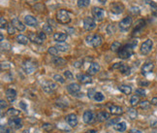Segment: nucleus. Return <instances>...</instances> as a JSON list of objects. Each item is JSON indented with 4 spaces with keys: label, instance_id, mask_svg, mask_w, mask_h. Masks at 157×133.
Listing matches in <instances>:
<instances>
[{
    "label": "nucleus",
    "instance_id": "nucleus-49",
    "mask_svg": "<svg viewBox=\"0 0 157 133\" xmlns=\"http://www.w3.org/2000/svg\"><path fill=\"white\" fill-rule=\"evenodd\" d=\"M95 90L93 88L91 89H88V92H87V96L89 98H94V96H95Z\"/></svg>",
    "mask_w": 157,
    "mask_h": 133
},
{
    "label": "nucleus",
    "instance_id": "nucleus-23",
    "mask_svg": "<svg viewBox=\"0 0 157 133\" xmlns=\"http://www.w3.org/2000/svg\"><path fill=\"white\" fill-rule=\"evenodd\" d=\"M25 25H27L29 26H36L38 23L36 18H34L33 16H25Z\"/></svg>",
    "mask_w": 157,
    "mask_h": 133
},
{
    "label": "nucleus",
    "instance_id": "nucleus-43",
    "mask_svg": "<svg viewBox=\"0 0 157 133\" xmlns=\"http://www.w3.org/2000/svg\"><path fill=\"white\" fill-rule=\"evenodd\" d=\"M94 99L96 101L100 102V101H103L105 99V97H104V95H103V93H102V92H96L95 96H94Z\"/></svg>",
    "mask_w": 157,
    "mask_h": 133
},
{
    "label": "nucleus",
    "instance_id": "nucleus-1",
    "mask_svg": "<svg viewBox=\"0 0 157 133\" xmlns=\"http://www.w3.org/2000/svg\"><path fill=\"white\" fill-rule=\"evenodd\" d=\"M136 44L137 43L128 44V45L124 46L123 48H121L118 52V57L121 59H127V58L131 57V56L133 54V49H134Z\"/></svg>",
    "mask_w": 157,
    "mask_h": 133
},
{
    "label": "nucleus",
    "instance_id": "nucleus-14",
    "mask_svg": "<svg viewBox=\"0 0 157 133\" xmlns=\"http://www.w3.org/2000/svg\"><path fill=\"white\" fill-rule=\"evenodd\" d=\"M77 79H78V82H80L81 84H90L92 82L91 76L86 75V74H78L77 75Z\"/></svg>",
    "mask_w": 157,
    "mask_h": 133
},
{
    "label": "nucleus",
    "instance_id": "nucleus-56",
    "mask_svg": "<svg viewBox=\"0 0 157 133\" xmlns=\"http://www.w3.org/2000/svg\"><path fill=\"white\" fill-rule=\"evenodd\" d=\"M117 122H118V119H112L110 123H108V125H112V124H116V123H117Z\"/></svg>",
    "mask_w": 157,
    "mask_h": 133
},
{
    "label": "nucleus",
    "instance_id": "nucleus-54",
    "mask_svg": "<svg viewBox=\"0 0 157 133\" xmlns=\"http://www.w3.org/2000/svg\"><path fill=\"white\" fill-rule=\"evenodd\" d=\"M20 107L22 109V110H25V111H26L27 110V105L23 101H21V103H20Z\"/></svg>",
    "mask_w": 157,
    "mask_h": 133
},
{
    "label": "nucleus",
    "instance_id": "nucleus-47",
    "mask_svg": "<svg viewBox=\"0 0 157 133\" xmlns=\"http://www.w3.org/2000/svg\"><path fill=\"white\" fill-rule=\"evenodd\" d=\"M136 94L138 96H146V90L143 89V88H138L136 89Z\"/></svg>",
    "mask_w": 157,
    "mask_h": 133
},
{
    "label": "nucleus",
    "instance_id": "nucleus-38",
    "mask_svg": "<svg viewBox=\"0 0 157 133\" xmlns=\"http://www.w3.org/2000/svg\"><path fill=\"white\" fill-rule=\"evenodd\" d=\"M6 28H7V31H8V33L10 35H14L16 33V27L13 25V23H12V22L8 23V25Z\"/></svg>",
    "mask_w": 157,
    "mask_h": 133
},
{
    "label": "nucleus",
    "instance_id": "nucleus-25",
    "mask_svg": "<svg viewBox=\"0 0 157 133\" xmlns=\"http://www.w3.org/2000/svg\"><path fill=\"white\" fill-rule=\"evenodd\" d=\"M11 22L13 23V25L16 27L17 30H19V31H25V25H23V23L19 19H14Z\"/></svg>",
    "mask_w": 157,
    "mask_h": 133
},
{
    "label": "nucleus",
    "instance_id": "nucleus-30",
    "mask_svg": "<svg viewBox=\"0 0 157 133\" xmlns=\"http://www.w3.org/2000/svg\"><path fill=\"white\" fill-rule=\"evenodd\" d=\"M118 89H119L121 92H123L124 94H126V95H129V94L131 93V92H132L131 87L126 86V84H121V86H119V87H118Z\"/></svg>",
    "mask_w": 157,
    "mask_h": 133
},
{
    "label": "nucleus",
    "instance_id": "nucleus-16",
    "mask_svg": "<svg viewBox=\"0 0 157 133\" xmlns=\"http://www.w3.org/2000/svg\"><path fill=\"white\" fill-rule=\"evenodd\" d=\"M67 37H68V35L62 32H56L53 34V40L56 41L57 43H64V42L67 40Z\"/></svg>",
    "mask_w": 157,
    "mask_h": 133
},
{
    "label": "nucleus",
    "instance_id": "nucleus-62",
    "mask_svg": "<svg viewBox=\"0 0 157 133\" xmlns=\"http://www.w3.org/2000/svg\"><path fill=\"white\" fill-rule=\"evenodd\" d=\"M3 40H4V36L3 34H1V42H3Z\"/></svg>",
    "mask_w": 157,
    "mask_h": 133
},
{
    "label": "nucleus",
    "instance_id": "nucleus-42",
    "mask_svg": "<svg viewBox=\"0 0 157 133\" xmlns=\"http://www.w3.org/2000/svg\"><path fill=\"white\" fill-rule=\"evenodd\" d=\"M53 80L56 82H57V83H59V84H64L65 83V79H63V77L58 75V74H56L53 76Z\"/></svg>",
    "mask_w": 157,
    "mask_h": 133
},
{
    "label": "nucleus",
    "instance_id": "nucleus-2",
    "mask_svg": "<svg viewBox=\"0 0 157 133\" xmlns=\"http://www.w3.org/2000/svg\"><path fill=\"white\" fill-rule=\"evenodd\" d=\"M86 41L89 46H91L93 48H97L102 44L103 38H102V36L99 34H89L86 36Z\"/></svg>",
    "mask_w": 157,
    "mask_h": 133
},
{
    "label": "nucleus",
    "instance_id": "nucleus-60",
    "mask_svg": "<svg viewBox=\"0 0 157 133\" xmlns=\"http://www.w3.org/2000/svg\"><path fill=\"white\" fill-rule=\"evenodd\" d=\"M86 133H98L96 130H94V129H91V130H88V131H86Z\"/></svg>",
    "mask_w": 157,
    "mask_h": 133
},
{
    "label": "nucleus",
    "instance_id": "nucleus-55",
    "mask_svg": "<svg viewBox=\"0 0 157 133\" xmlns=\"http://www.w3.org/2000/svg\"><path fill=\"white\" fill-rule=\"evenodd\" d=\"M4 68H5V69L10 68V65L8 64V62H2V63H1V69L4 70Z\"/></svg>",
    "mask_w": 157,
    "mask_h": 133
},
{
    "label": "nucleus",
    "instance_id": "nucleus-57",
    "mask_svg": "<svg viewBox=\"0 0 157 133\" xmlns=\"http://www.w3.org/2000/svg\"><path fill=\"white\" fill-rule=\"evenodd\" d=\"M151 104H153V105H155V106H157V97H153L152 99H151V102H150Z\"/></svg>",
    "mask_w": 157,
    "mask_h": 133
},
{
    "label": "nucleus",
    "instance_id": "nucleus-46",
    "mask_svg": "<svg viewBox=\"0 0 157 133\" xmlns=\"http://www.w3.org/2000/svg\"><path fill=\"white\" fill-rule=\"evenodd\" d=\"M64 76H65V78L67 80H73V74L71 73V71H69V70H67V71H65L64 72Z\"/></svg>",
    "mask_w": 157,
    "mask_h": 133
},
{
    "label": "nucleus",
    "instance_id": "nucleus-11",
    "mask_svg": "<svg viewBox=\"0 0 157 133\" xmlns=\"http://www.w3.org/2000/svg\"><path fill=\"white\" fill-rule=\"evenodd\" d=\"M42 88L47 93H52L57 88V84L53 82H45L42 84Z\"/></svg>",
    "mask_w": 157,
    "mask_h": 133
},
{
    "label": "nucleus",
    "instance_id": "nucleus-15",
    "mask_svg": "<svg viewBox=\"0 0 157 133\" xmlns=\"http://www.w3.org/2000/svg\"><path fill=\"white\" fill-rule=\"evenodd\" d=\"M66 122L71 126V127H76L78 124V117L75 114H70L66 117Z\"/></svg>",
    "mask_w": 157,
    "mask_h": 133
},
{
    "label": "nucleus",
    "instance_id": "nucleus-40",
    "mask_svg": "<svg viewBox=\"0 0 157 133\" xmlns=\"http://www.w3.org/2000/svg\"><path fill=\"white\" fill-rule=\"evenodd\" d=\"M48 53L52 54V57H57L58 50L56 49V47H51V48H49V50H48Z\"/></svg>",
    "mask_w": 157,
    "mask_h": 133
},
{
    "label": "nucleus",
    "instance_id": "nucleus-36",
    "mask_svg": "<svg viewBox=\"0 0 157 133\" xmlns=\"http://www.w3.org/2000/svg\"><path fill=\"white\" fill-rule=\"evenodd\" d=\"M139 102H140V98H139V96L136 94V95H133L131 99H130V104L132 106H136L139 104Z\"/></svg>",
    "mask_w": 157,
    "mask_h": 133
},
{
    "label": "nucleus",
    "instance_id": "nucleus-35",
    "mask_svg": "<svg viewBox=\"0 0 157 133\" xmlns=\"http://www.w3.org/2000/svg\"><path fill=\"white\" fill-rule=\"evenodd\" d=\"M119 71L121 72L122 74H124V75H127V74H129L130 73V67L128 65H126V64H122V66L121 67L119 68Z\"/></svg>",
    "mask_w": 157,
    "mask_h": 133
},
{
    "label": "nucleus",
    "instance_id": "nucleus-19",
    "mask_svg": "<svg viewBox=\"0 0 157 133\" xmlns=\"http://www.w3.org/2000/svg\"><path fill=\"white\" fill-rule=\"evenodd\" d=\"M153 68H154V64H153L152 62L144 63V64L143 65L142 69H141L142 74H143V75H147V74L150 73V72H151V71L153 70Z\"/></svg>",
    "mask_w": 157,
    "mask_h": 133
},
{
    "label": "nucleus",
    "instance_id": "nucleus-41",
    "mask_svg": "<svg viewBox=\"0 0 157 133\" xmlns=\"http://www.w3.org/2000/svg\"><path fill=\"white\" fill-rule=\"evenodd\" d=\"M43 31L46 34H52V26L50 25L49 23H48V25H45L43 26Z\"/></svg>",
    "mask_w": 157,
    "mask_h": 133
},
{
    "label": "nucleus",
    "instance_id": "nucleus-6",
    "mask_svg": "<svg viewBox=\"0 0 157 133\" xmlns=\"http://www.w3.org/2000/svg\"><path fill=\"white\" fill-rule=\"evenodd\" d=\"M8 125L13 129H20L21 127H22V119L21 118L12 117L8 120Z\"/></svg>",
    "mask_w": 157,
    "mask_h": 133
},
{
    "label": "nucleus",
    "instance_id": "nucleus-48",
    "mask_svg": "<svg viewBox=\"0 0 157 133\" xmlns=\"http://www.w3.org/2000/svg\"><path fill=\"white\" fill-rule=\"evenodd\" d=\"M107 31L109 34H113V33H114V31H116V27H114L113 25H110L107 27Z\"/></svg>",
    "mask_w": 157,
    "mask_h": 133
},
{
    "label": "nucleus",
    "instance_id": "nucleus-20",
    "mask_svg": "<svg viewBox=\"0 0 157 133\" xmlns=\"http://www.w3.org/2000/svg\"><path fill=\"white\" fill-rule=\"evenodd\" d=\"M67 89H68V92L72 94H77L78 92H80V90H81V87H80V84H76V83H73V84H70L69 86L67 87Z\"/></svg>",
    "mask_w": 157,
    "mask_h": 133
},
{
    "label": "nucleus",
    "instance_id": "nucleus-13",
    "mask_svg": "<svg viewBox=\"0 0 157 133\" xmlns=\"http://www.w3.org/2000/svg\"><path fill=\"white\" fill-rule=\"evenodd\" d=\"M28 38H29V40H31V41L33 42V43L39 44V45L43 44L44 42H45V40L42 39V37L40 36L39 32H38L37 34L34 33V32H30V33H29V36H28Z\"/></svg>",
    "mask_w": 157,
    "mask_h": 133
},
{
    "label": "nucleus",
    "instance_id": "nucleus-59",
    "mask_svg": "<svg viewBox=\"0 0 157 133\" xmlns=\"http://www.w3.org/2000/svg\"><path fill=\"white\" fill-rule=\"evenodd\" d=\"M130 133H142V131L137 130V129H132V130L130 131Z\"/></svg>",
    "mask_w": 157,
    "mask_h": 133
},
{
    "label": "nucleus",
    "instance_id": "nucleus-39",
    "mask_svg": "<svg viewBox=\"0 0 157 133\" xmlns=\"http://www.w3.org/2000/svg\"><path fill=\"white\" fill-rule=\"evenodd\" d=\"M139 105H140V107L144 109V110H147V109H149L150 107V102L147 100H144V101H141L140 103H139Z\"/></svg>",
    "mask_w": 157,
    "mask_h": 133
},
{
    "label": "nucleus",
    "instance_id": "nucleus-34",
    "mask_svg": "<svg viewBox=\"0 0 157 133\" xmlns=\"http://www.w3.org/2000/svg\"><path fill=\"white\" fill-rule=\"evenodd\" d=\"M120 49H121V44L119 42H113L111 46V50L113 52H119Z\"/></svg>",
    "mask_w": 157,
    "mask_h": 133
},
{
    "label": "nucleus",
    "instance_id": "nucleus-52",
    "mask_svg": "<svg viewBox=\"0 0 157 133\" xmlns=\"http://www.w3.org/2000/svg\"><path fill=\"white\" fill-rule=\"evenodd\" d=\"M150 126H151L152 128L157 129V119H153V120L150 122Z\"/></svg>",
    "mask_w": 157,
    "mask_h": 133
},
{
    "label": "nucleus",
    "instance_id": "nucleus-50",
    "mask_svg": "<svg viewBox=\"0 0 157 133\" xmlns=\"http://www.w3.org/2000/svg\"><path fill=\"white\" fill-rule=\"evenodd\" d=\"M130 12H132L133 14L137 15V14L140 13V9H139L138 7H131V8H130Z\"/></svg>",
    "mask_w": 157,
    "mask_h": 133
},
{
    "label": "nucleus",
    "instance_id": "nucleus-27",
    "mask_svg": "<svg viewBox=\"0 0 157 133\" xmlns=\"http://www.w3.org/2000/svg\"><path fill=\"white\" fill-rule=\"evenodd\" d=\"M16 40H17V42L19 44H21V45H27V44H28V41H29V38L26 37V36H25V35L20 34V35H17V36Z\"/></svg>",
    "mask_w": 157,
    "mask_h": 133
},
{
    "label": "nucleus",
    "instance_id": "nucleus-32",
    "mask_svg": "<svg viewBox=\"0 0 157 133\" xmlns=\"http://www.w3.org/2000/svg\"><path fill=\"white\" fill-rule=\"evenodd\" d=\"M127 114H128V116H129V118L131 119H135L138 117V112H137V110H135V109H133V108L128 109Z\"/></svg>",
    "mask_w": 157,
    "mask_h": 133
},
{
    "label": "nucleus",
    "instance_id": "nucleus-63",
    "mask_svg": "<svg viewBox=\"0 0 157 133\" xmlns=\"http://www.w3.org/2000/svg\"><path fill=\"white\" fill-rule=\"evenodd\" d=\"M35 1H37V0H35Z\"/></svg>",
    "mask_w": 157,
    "mask_h": 133
},
{
    "label": "nucleus",
    "instance_id": "nucleus-3",
    "mask_svg": "<svg viewBox=\"0 0 157 133\" xmlns=\"http://www.w3.org/2000/svg\"><path fill=\"white\" fill-rule=\"evenodd\" d=\"M56 20L58 22L62 23V25H66V23H69L71 22V15L68 11L61 9V10L57 11Z\"/></svg>",
    "mask_w": 157,
    "mask_h": 133
},
{
    "label": "nucleus",
    "instance_id": "nucleus-5",
    "mask_svg": "<svg viewBox=\"0 0 157 133\" xmlns=\"http://www.w3.org/2000/svg\"><path fill=\"white\" fill-rule=\"evenodd\" d=\"M96 27V22L95 20L91 17H86L83 19V28L86 31H92V30Z\"/></svg>",
    "mask_w": 157,
    "mask_h": 133
},
{
    "label": "nucleus",
    "instance_id": "nucleus-22",
    "mask_svg": "<svg viewBox=\"0 0 157 133\" xmlns=\"http://www.w3.org/2000/svg\"><path fill=\"white\" fill-rule=\"evenodd\" d=\"M109 111L113 115H122L123 114V109L117 105H110L109 106Z\"/></svg>",
    "mask_w": 157,
    "mask_h": 133
},
{
    "label": "nucleus",
    "instance_id": "nucleus-44",
    "mask_svg": "<svg viewBox=\"0 0 157 133\" xmlns=\"http://www.w3.org/2000/svg\"><path fill=\"white\" fill-rule=\"evenodd\" d=\"M1 133H12V127L8 125H1Z\"/></svg>",
    "mask_w": 157,
    "mask_h": 133
},
{
    "label": "nucleus",
    "instance_id": "nucleus-53",
    "mask_svg": "<svg viewBox=\"0 0 157 133\" xmlns=\"http://www.w3.org/2000/svg\"><path fill=\"white\" fill-rule=\"evenodd\" d=\"M122 62H117V63H116V64H113V66H112V68H113V69H119L120 67L122 66Z\"/></svg>",
    "mask_w": 157,
    "mask_h": 133
},
{
    "label": "nucleus",
    "instance_id": "nucleus-12",
    "mask_svg": "<svg viewBox=\"0 0 157 133\" xmlns=\"http://www.w3.org/2000/svg\"><path fill=\"white\" fill-rule=\"evenodd\" d=\"M83 122L86 123H92L95 120V115L91 111H86L83 113Z\"/></svg>",
    "mask_w": 157,
    "mask_h": 133
},
{
    "label": "nucleus",
    "instance_id": "nucleus-51",
    "mask_svg": "<svg viewBox=\"0 0 157 133\" xmlns=\"http://www.w3.org/2000/svg\"><path fill=\"white\" fill-rule=\"evenodd\" d=\"M0 104H1V110H5V109L7 108V106H8L7 102H6L5 100H3V99L0 101Z\"/></svg>",
    "mask_w": 157,
    "mask_h": 133
},
{
    "label": "nucleus",
    "instance_id": "nucleus-37",
    "mask_svg": "<svg viewBox=\"0 0 157 133\" xmlns=\"http://www.w3.org/2000/svg\"><path fill=\"white\" fill-rule=\"evenodd\" d=\"M42 128H43L46 132H51L53 130L54 126L52 123H44L43 125H42Z\"/></svg>",
    "mask_w": 157,
    "mask_h": 133
},
{
    "label": "nucleus",
    "instance_id": "nucleus-33",
    "mask_svg": "<svg viewBox=\"0 0 157 133\" xmlns=\"http://www.w3.org/2000/svg\"><path fill=\"white\" fill-rule=\"evenodd\" d=\"M89 3H90V0H78V8L88 7Z\"/></svg>",
    "mask_w": 157,
    "mask_h": 133
},
{
    "label": "nucleus",
    "instance_id": "nucleus-29",
    "mask_svg": "<svg viewBox=\"0 0 157 133\" xmlns=\"http://www.w3.org/2000/svg\"><path fill=\"white\" fill-rule=\"evenodd\" d=\"M56 47V49L59 52H63V53L68 52L69 49H70V46L67 45V44H65V43H57Z\"/></svg>",
    "mask_w": 157,
    "mask_h": 133
},
{
    "label": "nucleus",
    "instance_id": "nucleus-10",
    "mask_svg": "<svg viewBox=\"0 0 157 133\" xmlns=\"http://www.w3.org/2000/svg\"><path fill=\"white\" fill-rule=\"evenodd\" d=\"M132 22H133L132 18L130 16H127L119 22V27L122 31H127V30L130 28V26L132 25Z\"/></svg>",
    "mask_w": 157,
    "mask_h": 133
},
{
    "label": "nucleus",
    "instance_id": "nucleus-4",
    "mask_svg": "<svg viewBox=\"0 0 157 133\" xmlns=\"http://www.w3.org/2000/svg\"><path fill=\"white\" fill-rule=\"evenodd\" d=\"M22 68L25 71L26 74H31L37 68V62L32 61V60H26V61L23 62Z\"/></svg>",
    "mask_w": 157,
    "mask_h": 133
},
{
    "label": "nucleus",
    "instance_id": "nucleus-9",
    "mask_svg": "<svg viewBox=\"0 0 157 133\" xmlns=\"http://www.w3.org/2000/svg\"><path fill=\"white\" fill-rule=\"evenodd\" d=\"M152 46H153V42L152 40L150 39H147V41H144V43L141 45V48H140V51L143 54H147L150 53L152 49Z\"/></svg>",
    "mask_w": 157,
    "mask_h": 133
},
{
    "label": "nucleus",
    "instance_id": "nucleus-45",
    "mask_svg": "<svg viewBox=\"0 0 157 133\" xmlns=\"http://www.w3.org/2000/svg\"><path fill=\"white\" fill-rule=\"evenodd\" d=\"M7 25H8V23H7V22H6V20L4 19V18L3 17L0 18V27H1V29L7 27Z\"/></svg>",
    "mask_w": 157,
    "mask_h": 133
},
{
    "label": "nucleus",
    "instance_id": "nucleus-7",
    "mask_svg": "<svg viewBox=\"0 0 157 133\" xmlns=\"http://www.w3.org/2000/svg\"><path fill=\"white\" fill-rule=\"evenodd\" d=\"M110 9L112 13L116 15H119L124 11V5L120 2H113L110 4Z\"/></svg>",
    "mask_w": 157,
    "mask_h": 133
},
{
    "label": "nucleus",
    "instance_id": "nucleus-61",
    "mask_svg": "<svg viewBox=\"0 0 157 133\" xmlns=\"http://www.w3.org/2000/svg\"><path fill=\"white\" fill-rule=\"evenodd\" d=\"M106 1H107V0H99V2L101 4H106Z\"/></svg>",
    "mask_w": 157,
    "mask_h": 133
},
{
    "label": "nucleus",
    "instance_id": "nucleus-24",
    "mask_svg": "<svg viewBox=\"0 0 157 133\" xmlns=\"http://www.w3.org/2000/svg\"><path fill=\"white\" fill-rule=\"evenodd\" d=\"M52 62L56 65V66H58V67H61V66H64L67 61L62 58V57H53L52 59Z\"/></svg>",
    "mask_w": 157,
    "mask_h": 133
},
{
    "label": "nucleus",
    "instance_id": "nucleus-31",
    "mask_svg": "<svg viewBox=\"0 0 157 133\" xmlns=\"http://www.w3.org/2000/svg\"><path fill=\"white\" fill-rule=\"evenodd\" d=\"M6 114H7L8 116H10V117H17V116H20L21 111L17 110V109H15V108H10Z\"/></svg>",
    "mask_w": 157,
    "mask_h": 133
},
{
    "label": "nucleus",
    "instance_id": "nucleus-21",
    "mask_svg": "<svg viewBox=\"0 0 157 133\" xmlns=\"http://www.w3.org/2000/svg\"><path fill=\"white\" fill-rule=\"evenodd\" d=\"M5 94H6V97H7L9 102L15 101V99L17 97V92H16L15 89H13V88H8L7 90H6Z\"/></svg>",
    "mask_w": 157,
    "mask_h": 133
},
{
    "label": "nucleus",
    "instance_id": "nucleus-58",
    "mask_svg": "<svg viewBox=\"0 0 157 133\" xmlns=\"http://www.w3.org/2000/svg\"><path fill=\"white\" fill-rule=\"evenodd\" d=\"M149 84V82H140V86L141 87H143V86H148Z\"/></svg>",
    "mask_w": 157,
    "mask_h": 133
},
{
    "label": "nucleus",
    "instance_id": "nucleus-26",
    "mask_svg": "<svg viewBox=\"0 0 157 133\" xmlns=\"http://www.w3.org/2000/svg\"><path fill=\"white\" fill-rule=\"evenodd\" d=\"M109 119H110V114L108 112H99L97 114V119L100 123L106 122V120H108Z\"/></svg>",
    "mask_w": 157,
    "mask_h": 133
},
{
    "label": "nucleus",
    "instance_id": "nucleus-8",
    "mask_svg": "<svg viewBox=\"0 0 157 133\" xmlns=\"http://www.w3.org/2000/svg\"><path fill=\"white\" fill-rule=\"evenodd\" d=\"M91 13L93 16V19L95 21H98L101 22L102 20L104 19V16H105V12L103 9H101L99 7H93L91 10Z\"/></svg>",
    "mask_w": 157,
    "mask_h": 133
},
{
    "label": "nucleus",
    "instance_id": "nucleus-17",
    "mask_svg": "<svg viewBox=\"0 0 157 133\" xmlns=\"http://www.w3.org/2000/svg\"><path fill=\"white\" fill-rule=\"evenodd\" d=\"M100 70V66L98 63H96V62H92L91 64L89 65V67L87 69V73L88 75L90 76H93V75H96L99 72Z\"/></svg>",
    "mask_w": 157,
    "mask_h": 133
},
{
    "label": "nucleus",
    "instance_id": "nucleus-28",
    "mask_svg": "<svg viewBox=\"0 0 157 133\" xmlns=\"http://www.w3.org/2000/svg\"><path fill=\"white\" fill-rule=\"evenodd\" d=\"M113 128L118 132H123L126 130V123L125 122H119L113 125Z\"/></svg>",
    "mask_w": 157,
    "mask_h": 133
},
{
    "label": "nucleus",
    "instance_id": "nucleus-18",
    "mask_svg": "<svg viewBox=\"0 0 157 133\" xmlns=\"http://www.w3.org/2000/svg\"><path fill=\"white\" fill-rule=\"evenodd\" d=\"M144 26H146V22H144V20H138L136 22L135 28H134V30H133V35H136L137 33H140Z\"/></svg>",
    "mask_w": 157,
    "mask_h": 133
}]
</instances>
